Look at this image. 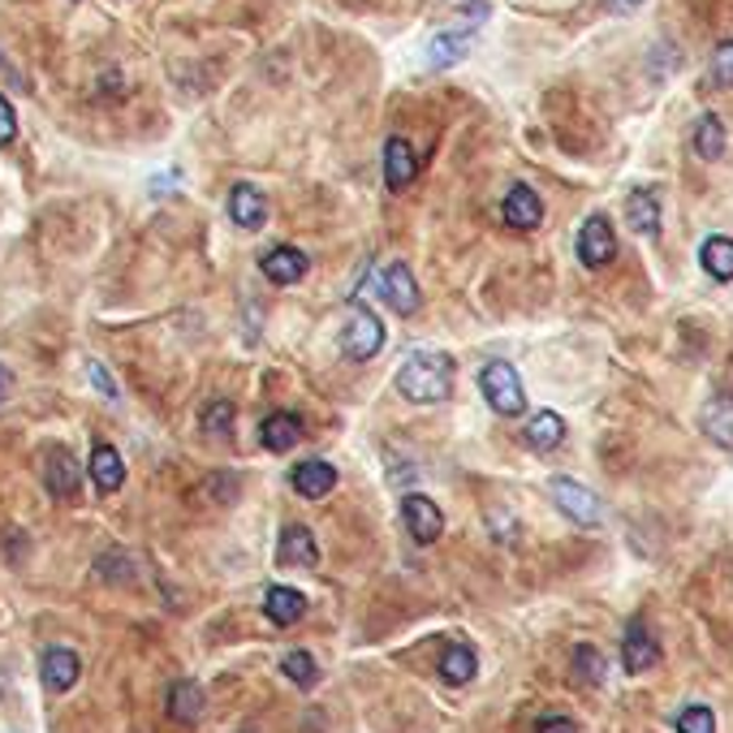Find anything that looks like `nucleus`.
<instances>
[{"label":"nucleus","instance_id":"1","mask_svg":"<svg viewBox=\"0 0 733 733\" xmlns=\"http://www.w3.org/2000/svg\"><path fill=\"white\" fill-rule=\"evenodd\" d=\"M453 375H457V366L444 350H415L406 363L397 366V393L406 402L437 406V402H449Z\"/></svg>","mask_w":733,"mask_h":733},{"label":"nucleus","instance_id":"20","mask_svg":"<svg viewBox=\"0 0 733 733\" xmlns=\"http://www.w3.org/2000/svg\"><path fill=\"white\" fill-rule=\"evenodd\" d=\"M78 673H82V660L73 656L70 648H48V652H44V686H48V690H57V695L73 690Z\"/></svg>","mask_w":733,"mask_h":733},{"label":"nucleus","instance_id":"16","mask_svg":"<svg viewBox=\"0 0 733 733\" xmlns=\"http://www.w3.org/2000/svg\"><path fill=\"white\" fill-rule=\"evenodd\" d=\"M470 39H475V26L440 31L437 39L428 44V66H432V70H449V66H457V61L470 53Z\"/></svg>","mask_w":733,"mask_h":733},{"label":"nucleus","instance_id":"33","mask_svg":"<svg viewBox=\"0 0 733 733\" xmlns=\"http://www.w3.org/2000/svg\"><path fill=\"white\" fill-rule=\"evenodd\" d=\"M18 139V113H13V104L0 95V147L13 143Z\"/></svg>","mask_w":733,"mask_h":733},{"label":"nucleus","instance_id":"28","mask_svg":"<svg viewBox=\"0 0 733 733\" xmlns=\"http://www.w3.org/2000/svg\"><path fill=\"white\" fill-rule=\"evenodd\" d=\"M574 677L586 682V686H604L608 682V660L600 656L591 643H579L574 648Z\"/></svg>","mask_w":733,"mask_h":733},{"label":"nucleus","instance_id":"9","mask_svg":"<svg viewBox=\"0 0 733 733\" xmlns=\"http://www.w3.org/2000/svg\"><path fill=\"white\" fill-rule=\"evenodd\" d=\"M277 561H281V566H293V570H315V566H319V544H315V535H311L302 522H293V526L281 531Z\"/></svg>","mask_w":733,"mask_h":733},{"label":"nucleus","instance_id":"11","mask_svg":"<svg viewBox=\"0 0 733 733\" xmlns=\"http://www.w3.org/2000/svg\"><path fill=\"white\" fill-rule=\"evenodd\" d=\"M501 217H505V224L510 229H539V220H544V199L526 186V182H517V186H510V195H505V203H501Z\"/></svg>","mask_w":733,"mask_h":733},{"label":"nucleus","instance_id":"19","mask_svg":"<svg viewBox=\"0 0 733 733\" xmlns=\"http://www.w3.org/2000/svg\"><path fill=\"white\" fill-rule=\"evenodd\" d=\"M91 484L100 492H117L126 484V462H121V453L113 444H95L91 449Z\"/></svg>","mask_w":733,"mask_h":733},{"label":"nucleus","instance_id":"7","mask_svg":"<svg viewBox=\"0 0 733 733\" xmlns=\"http://www.w3.org/2000/svg\"><path fill=\"white\" fill-rule=\"evenodd\" d=\"M621 664H626V673H648V668H656L660 664V643L656 635L648 630V621H630L626 626V635H621Z\"/></svg>","mask_w":733,"mask_h":733},{"label":"nucleus","instance_id":"23","mask_svg":"<svg viewBox=\"0 0 733 733\" xmlns=\"http://www.w3.org/2000/svg\"><path fill=\"white\" fill-rule=\"evenodd\" d=\"M626 220L639 237H660V199L656 190H635L626 199Z\"/></svg>","mask_w":733,"mask_h":733},{"label":"nucleus","instance_id":"30","mask_svg":"<svg viewBox=\"0 0 733 733\" xmlns=\"http://www.w3.org/2000/svg\"><path fill=\"white\" fill-rule=\"evenodd\" d=\"M708 86L717 91H730L733 86V39H721L712 48V61H708Z\"/></svg>","mask_w":733,"mask_h":733},{"label":"nucleus","instance_id":"13","mask_svg":"<svg viewBox=\"0 0 733 733\" xmlns=\"http://www.w3.org/2000/svg\"><path fill=\"white\" fill-rule=\"evenodd\" d=\"M290 484L298 497H306V501H319V497H328L333 488H337V470L328 466V462H319V457H311V462H298L290 470Z\"/></svg>","mask_w":733,"mask_h":733},{"label":"nucleus","instance_id":"2","mask_svg":"<svg viewBox=\"0 0 733 733\" xmlns=\"http://www.w3.org/2000/svg\"><path fill=\"white\" fill-rule=\"evenodd\" d=\"M479 388H484V397H488V406L497 410V415H522L526 410V393H522V380H517V371L513 363L505 359H497V363H488L479 371Z\"/></svg>","mask_w":733,"mask_h":733},{"label":"nucleus","instance_id":"29","mask_svg":"<svg viewBox=\"0 0 733 733\" xmlns=\"http://www.w3.org/2000/svg\"><path fill=\"white\" fill-rule=\"evenodd\" d=\"M233 402H224V397H217V402H208L203 406V432L217 440H229L233 437Z\"/></svg>","mask_w":733,"mask_h":733},{"label":"nucleus","instance_id":"3","mask_svg":"<svg viewBox=\"0 0 733 733\" xmlns=\"http://www.w3.org/2000/svg\"><path fill=\"white\" fill-rule=\"evenodd\" d=\"M552 501H557V510L566 513L570 522H579V526H600V517H604V505H600V497L583 488L579 479H552Z\"/></svg>","mask_w":733,"mask_h":733},{"label":"nucleus","instance_id":"25","mask_svg":"<svg viewBox=\"0 0 733 733\" xmlns=\"http://www.w3.org/2000/svg\"><path fill=\"white\" fill-rule=\"evenodd\" d=\"M440 677L449 682V686H466L475 673H479V660H475V652L466 648V643H449L444 652H440Z\"/></svg>","mask_w":733,"mask_h":733},{"label":"nucleus","instance_id":"4","mask_svg":"<svg viewBox=\"0 0 733 733\" xmlns=\"http://www.w3.org/2000/svg\"><path fill=\"white\" fill-rule=\"evenodd\" d=\"M380 350H384V324L366 311L363 302H354L350 324H346V354H350L354 363H366V359H375Z\"/></svg>","mask_w":733,"mask_h":733},{"label":"nucleus","instance_id":"37","mask_svg":"<svg viewBox=\"0 0 733 733\" xmlns=\"http://www.w3.org/2000/svg\"><path fill=\"white\" fill-rule=\"evenodd\" d=\"M608 4H613L617 13H630V9H635V4H643V0H608Z\"/></svg>","mask_w":733,"mask_h":733},{"label":"nucleus","instance_id":"22","mask_svg":"<svg viewBox=\"0 0 733 733\" xmlns=\"http://www.w3.org/2000/svg\"><path fill=\"white\" fill-rule=\"evenodd\" d=\"M168 717L182 721V725H195L203 717V686L190 682V677H177L173 690H168Z\"/></svg>","mask_w":733,"mask_h":733},{"label":"nucleus","instance_id":"32","mask_svg":"<svg viewBox=\"0 0 733 733\" xmlns=\"http://www.w3.org/2000/svg\"><path fill=\"white\" fill-rule=\"evenodd\" d=\"M677 733H717V717H712V708H703V703H690V708H682L677 712Z\"/></svg>","mask_w":733,"mask_h":733},{"label":"nucleus","instance_id":"27","mask_svg":"<svg viewBox=\"0 0 733 733\" xmlns=\"http://www.w3.org/2000/svg\"><path fill=\"white\" fill-rule=\"evenodd\" d=\"M703 432L717 440V444L733 449V397L730 393H717V397L703 406Z\"/></svg>","mask_w":733,"mask_h":733},{"label":"nucleus","instance_id":"8","mask_svg":"<svg viewBox=\"0 0 733 733\" xmlns=\"http://www.w3.org/2000/svg\"><path fill=\"white\" fill-rule=\"evenodd\" d=\"M229 217H233L237 229H246V233L264 229V224H268V199H264V190L251 186V182H237V186L229 190Z\"/></svg>","mask_w":733,"mask_h":733},{"label":"nucleus","instance_id":"31","mask_svg":"<svg viewBox=\"0 0 733 733\" xmlns=\"http://www.w3.org/2000/svg\"><path fill=\"white\" fill-rule=\"evenodd\" d=\"M281 673L290 677L298 690H311L319 682V668H315V660L306 656V652H286L281 656Z\"/></svg>","mask_w":733,"mask_h":733},{"label":"nucleus","instance_id":"15","mask_svg":"<svg viewBox=\"0 0 733 733\" xmlns=\"http://www.w3.org/2000/svg\"><path fill=\"white\" fill-rule=\"evenodd\" d=\"M306 268H311V259H306L298 246H272V251L259 259V272H264L268 281H277V286H293V281H302V277H306Z\"/></svg>","mask_w":733,"mask_h":733},{"label":"nucleus","instance_id":"21","mask_svg":"<svg viewBox=\"0 0 733 733\" xmlns=\"http://www.w3.org/2000/svg\"><path fill=\"white\" fill-rule=\"evenodd\" d=\"M264 613H268V621H277V626H298V621L306 617V595L293 591V586H268Z\"/></svg>","mask_w":733,"mask_h":733},{"label":"nucleus","instance_id":"35","mask_svg":"<svg viewBox=\"0 0 733 733\" xmlns=\"http://www.w3.org/2000/svg\"><path fill=\"white\" fill-rule=\"evenodd\" d=\"M535 733H579V725L570 717H539Z\"/></svg>","mask_w":733,"mask_h":733},{"label":"nucleus","instance_id":"6","mask_svg":"<svg viewBox=\"0 0 733 733\" xmlns=\"http://www.w3.org/2000/svg\"><path fill=\"white\" fill-rule=\"evenodd\" d=\"M613 255H617V233H613L608 217H600V212L586 217L583 229H579V259L586 268H608Z\"/></svg>","mask_w":733,"mask_h":733},{"label":"nucleus","instance_id":"14","mask_svg":"<svg viewBox=\"0 0 733 733\" xmlns=\"http://www.w3.org/2000/svg\"><path fill=\"white\" fill-rule=\"evenodd\" d=\"M44 484H48V492H53L57 501H73V497H78V488H82V470H78L73 453H66V449H53V453H48Z\"/></svg>","mask_w":733,"mask_h":733},{"label":"nucleus","instance_id":"12","mask_svg":"<svg viewBox=\"0 0 733 733\" xmlns=\"http://www.w3.org/2000/svg\"><path fill=\"white\" fill-rule=\"evenodd\" d=\"M380 293H384V302H388L397 315H415V311H419V281H415V272H410L406 264H388Z\"/></svg>","mask_w":733,"mask_h":733},{"label":"nucleus","instance_id":"17","mask_svg":"<svg viewBox=\"0 0 733 733\" xmlns=\"http://www.w3.org/2000/svg\"><path fill=\"white\" fill-rule=\"evenodd\" d=\"M298 440H302V419L290 415V410L268 415V419L259 423V444H264L268 453H290Z\"/></svg>","mask_w":733,"mask_h":733},{"label":"nucleus","instance_id":"38","mask_svg":"<svg viewBox=\"0 0 733 733\" xmlns=\"http://www.w3.org/2000/svg\"><path fill=\"white\" fill-rule=\"evenodd\" d=\"M4 384H9V375H4V366H0V402H4Z\"/></svg>","mask_w":733,"mask_h":733},{"label":"nucleus","instance_id":"10","mask_svg":"<svg viewBox=\"0 0 733 733\" xmlns=\"http://www.w3.org/2000/svg\"><path fill=\"white\" fill-rule=\"evenodd\" d=\"M415 177H419V155H415V147L406 143L402 135H393V139L384 143V182H388V190H406Z\"/></svg>","mask_w":733,"mask_h":733},{"label":"nucleus","instance_id":"36","mask_svg":"<svg viewBox=\"0 0 733 733\" xmlns=\"http://www.w3.org/2000/svg\"><path fill=\"white\" fill-rule=\"evenodd\" d=\"M173 186H177V173H160V177L151 182V190H155V195H164V190H173Z\"/></svg>","mask_w":733,"mask_h":733},{"label":"nucleus","instance_id":"26","mask_svg":"<svg viewBox=\"0 0 733 733\" xmlns=\"http://www.w3.org/2000/svg\"><path fill=\"white\" fill-rule=\"evenodd\" d=\"M695 155L699 160H721L725 155V143H730V135H725V121L717 117V113H708V117H699V126H695Z\"/></svg>","mask_w":733,"mask_h":733},{"label":"nucleus","instance_id":"24","mask_svg":"<svg viewBox=\"0 0 733 733\" xmlns=\"http://www.w3.org/2000/svg\"><path fill=\"white\" fill-rule=\"evenodd\" d=\"M522 440H526L531 449L548 453V449H557V444L566 440V419H561L557 410H539V415H531V419H526V432H522Z\"/></svg>","mask_w":733,"mask_h":733},{"label":"nucleus","instance_id":"5","mask_svg":"<svg viewBox=\"0 0 733 733\" xmlns=\"http://www.w3.org/2000/svg\"><path fill=\"white\" fill-rule=\"evenodd\" d=\"M402 522H406V531H410V539L415 544H437L440 535H444V513L432 497H423V492H410L406 501H402Z\"/></svg>","mask_w":733,"mask_h":733},{"label":"nucleus","instance_id":"34","mask_svg":"<svg viewBox=\"0 0 733 733\" xmlns=\"http://www.w3.org/2000/svg\"><path fill=\"white\" fill-rule=\"evenodd\" d=\"M86 371H91V384H95V393H104V397H117V384H113V375H108L104 366L91 363Z\"/></svg>","mask_w":733,"mask_h":733},{"label":"nucleus","instance_id":"18","mask_svg":"<svg viewBox=\"0 0 733 733\" xmlns=\"http://www.w3.org/2000/svg\"><path fill=\"white\" fill-rule=\"evenodd\" d=\"M699 268L712 277V281H733V237L730 233H712V237H703V246H699Z\"/></svg>","mask_w":733,"mask_h":733}]
</instances>
